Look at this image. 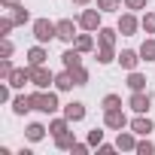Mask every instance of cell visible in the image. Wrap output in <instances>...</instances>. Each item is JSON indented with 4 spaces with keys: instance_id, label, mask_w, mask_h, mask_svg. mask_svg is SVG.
Segmentation results:
<instances>
[{
    "instance_id": "d6a6232c",
    "label": "cell",
    "mask_w": 155,
    "mask_h": 155,
    "mask_svg": "<svg viewBox=\"0 0 155 155\" xmlns=\"http://www.w3.org/2000/svg\"><path fill=\"white\" fill-rule=\"evenodd\" d=\"M12 64H9V58H3V61H0V76H3V79H9V76H12Z\"/></svg>"
},
{
    "instance_id": "4dcf8cb0",
    "label": "cell",
    "mask_w": 155,
    "mask_h": 155,
    "mask_svg": "<svg viewBox=\"0 0 155 155\" xmlns=\"http://www.w3.org/2000/svg\"><path fill=\"white\" fill-rule=\"evenodd\" d=\"M140 25H143V31H146V34H155V15H152V12H146Z\"/></svg>"
},
{
    "instance_id": "9a60e30c",
    "label": "cell",
    "mask_w": 155,
    "mask_h": 155,
    "mask_svg": "<svg viewBox=\"0 0 155 155\" xmlns=\"http://www.w3.org/2000/svg\"><path fill=\"white\" fill-rule=\"evenodd\" d=\"M31 110H34L31 94H18V97L12 101V113H15V116H25V113H31Z\"/></svg>"
},
{
    "instance_id": "8d00e7d4",
    "label": "cell",
    "mask_w": 155,
    "mask_h": 155,
    "mask_svg": "<svg viewBox=\"0 0 155 155\" xmlns=\"http://www.w3.org/2000/svg\"><path fill=\"white\" fill-rule=\"evenodd\" d=\"M116 149H119V146H110V143H101V146H97V155H113Z\"/></svg>"
},
{
    "instance_id": "83f0119b",
    "label": "cell",
    "mask_w": 155,
    "mask_h": 155,
    "mask_svg": "<svg viewBox=\"0 0 155 155\" xmlns=\"http://www.w3.org/2000/svg\"><path fill=\"white\" fill-rule=\"evenodd\" d=\"M122 3H125V0H97V9L101 12H116Z\"/></svg>"
},
{
    "instance_id": "484cf974",
    "label": "cell",
    "mask_w": 155,
    "mask_h": 155,
    "mask_svg": "<svg viewBox=\"0 0 155 155\" xmlns=\"http://www.w3.org/2000/svg\"><path fill=\"white\" fill-rule=\"evenodd\" d=\"M70 73H73V82H76V85H88V70H85L82 64H79V67H73Z\"/></svg>"
},
{
    "instance_id": "ffe728a7",
    "label": "cell",
    "mask_w": 155,
    "mask_h": 155,
    "mask_svg": "<svg viewBox=\"0 0 155 155\" xmlns=\"http://www.w3.org/2000/svg\"><path fill=\"white\" fill-rule=\"evenodd\" d=\"M146 82H149V79H146L143 73L131 70V76H128V88H131V91H146Z\"/></svg>"
},
{
    "instance_id": "52a82bcc",
    "label": "cell",
    "mask_w": 155,
    "mask_h": 155,
    "mask_svg": "<svg viewBox=\"0 0 155 155\" xmlns=\"http://www.w3.org/2000/svg\"><path fill=\"white\" fill-rule=\"evenodd\" d=\"M137 28H140V21L134 18V12H125V15L119 18V34H122V37H134Z\"/></svg>"
},
{
    "instance_id": "836d02e7",
    "label": "cell",
    "mask_w": 155,
    "mask_h": 155,
    "mask_svg": "<svg viewBox=\"0 0 155 155\" xmlns=\"http://www.w3.org/2000/svg\"><path fill=\"white\" fill-rule=\"evenodd\" d=\"M88 143H91V146H101V143H104V131H97V128L88 131Z\"/></svg>"
},
{
    "instance_id": "e575fe53",
    "label": "cell",
    "mask_w": 155,
    "mask_h": 155,
    "mask_svg": "<svg viewBox=\"0 0 155 155\" xmlns=\"http://www.w3.org/2000/svg\"><path fill=\"white\" fill-rule=\"evenodd\" d=\"M12 52H15V46H12V43H9V40L3 37V46H0V55H3V58H9Z\"/></svg>"
},
{
    "instance_id": "d4e9b609",
    "label": "cell",
    "mask_w": 155,
    "mask_h": 155,
    "mask_svg": "<svg viewBox=\"0 0 155 155\" xmlns=\"http://www.w3.org/2000/svg\"><path fill=\"white\" fill-rule=\"evenodd\" d=\"M119 55L113 52V46H101V52H97V64H113Z\"/></svg>"
},
{
    "instance_id": "1f68e13d",
    "label": "cell",
    "mask_w": 155,
    "mask_h": 155,
    "mask_svg": "<svg viewBox=\"0 0 155 155\" xmlns=\"http://www.w3.org/2000/svg\"><path fill=\"white\" fill-rule=\"evenodd\" d=\"M12 28H15V21H12L9 15H3V21H0V37H9Z\"/></svg>"
},
{
    "instance_id": "603a6c76",
    "label": "cell",
    "mask_w": 155,
    "mask_h": 155,
    "mask_svg": "<svg viewBox=\"0 0 155 155\" xmlns=\"http://www.w3.org/2000/svg\"><path fill=\"white\" fill-rule=\"evenodd\" d=\"M140 58H143V61H155V37H149V40L140 46Z\"/></svg>"
},
{
    "instance_id": "30bf717a",
    "label": "cell",
    "mask_w": 155,
    "mask_h": 155,
    "mask_svg": "<svg viewBox=\"0 0 155 155\" xmlns=\"http://www.w3.org/2000/svg\"><path fill=\"white\" fill-rule=\"evenodd\" d=\"M116 61H119V64H122L125 70H137V64H140L143 58H140V52H131V49H122V55H119Z\"/></svg>"
},
{
    "instance_id": "d590c367",
    "label": "cell",
    "mask_w": 155,
    "mask_h": 155,
    "mask_svg": "<svg viewBox=\"0 0 155 155\" xmlns=\"http://www.w3.org/2000/svg\"><path fill=\"white\" fill-rule=\"evenodd\" d=\"M88 146H91V143H76L70 152H73V155H88Z\"/></svg>"
},
{
    "instance_id": "ac0fdd59",
    "label": "cell",
    "mask_w": 155,
    "mask_h": 155,
    "mask_svg": "<svg viewBox=\"0 0 155 155\" xmlns=\"http://www.w3.org/2000/svg\"><path fill=\"white\" fill-rule=\"evenodd\" d=\"M73 85H76V82H73V73L64 67V73H58V76H55V88H58V91H70Z\"/></svg>"
},
{
    "instance_id": "7a4b0ae2",
    "label": "cell",
    "mask_w": 155,
    "mask_h": 155,
    "mask_svg": "<svg viewBox=\"0 0 155 155\" xmlns=\"http://www.w3.org/2000/svg\"><path fill=\"white\" fill-rule=\"evenodd\" d=\"M34 37L37 43H49L58 37V21H49V18H37L34 21Z\"/></svg>"
},
{
    "instance_id": "f1b7e54d",
    "label": "cell",
    "mask_w": 155,
    "mask_h": 155,
    "mask_svg": "<svg viewBox=\"0 0 155 155\" xmlns=\"http://www.w3.org/2000/svg\"><path fill=\"white\" fill-rule=\"evenodd\" d=\"M134 152H137V155H152V152H155V143H152V140H140Z\"/></svg>"
},
{
    "instance_id": "f35d334b",
    "label": "cell",
    "mask_w": 155,
    "mask_h": 155,
    "mask_svg": "<svg viewBox=\"0 0 155 155\" xmlns=\"http://www.w3.org/2000/svg\"><path fill=\"white\" fill-rule=\"evenodd\" d=\"M9 88H12L9 82H6V85H0V101H9Z\"/></svg>"
},
{
    "instance_id": "8992f818",
    "label": "cell",
    "mask_w": 155,
    "mask_h": 155,
    "mask_svg": "<svg viewBox=\"0 0 155 155\" xmlns=\"http://www.w3.org/2000/svg\"><path fill=\"white\" fill-rule=\"evenodd\" d=\"M79 28H82V31H97V28H101V9H85V12H79Z\"/></svg>"
},
{
    "instance_id": "3957f363",
    "label": "cell",
    "mask_w": 155,
    "mask_h": 155,
    "mask_svg": "<svg viewBox=\"0 0 155 155\" xmlns=\"http://www.w3.org/2000/svg\"><path fill=\"white\" fill-rule=\"evenodd\" d=\"M104 125H107V128H113V131H122V128L128 125L125 110H122V107H119V110H104Z\"/></svg>"
},
{
    "instance_id": "60d3db41",
    "label": "cell",
    "mask_w": 155,
    "mask_h": 155,
    "mask_svg": "<svg viewBox=\"0 0 155 155\" xmlns=\"http://www.w3.org/2000/svg\"><path fill=\"white\" fill-rule=\"evenodd\" d=\"M0 3H3V6H12V3H18V0H0Z\"/></svg>"
},
{
    "instance_id": "ba28073f",
    "label": "cell",
    "mask_w": 155,
    "mask_h": 155,
    "mask_svg": "<svg viewBox=\"0 0 155 155\" xmlns=\"http://www.w3.org/2000/svg\"><path fill=\"white\" fill-rule=\"evenodd\" d=\"M31 76H34V70L31 67H18V70H12V76H9V85L12 88H25V82H31Z\"/></svg>"
},
{
    "instance_id": "6da1fadb",
    "label": "cell",
    "mask_w": 155,
    "mask_h": 155,
    "mask_svg": "<svg viewBox=\"0 0 155 155\" xmlns=\"http://www.w3.org/2000/svg\"><path fill=\"white\" fill-rule=\"evenodd\" d=\"M31 101H34V110H40V113H55L58 110V94L55 91H46V88H37L34 94H31Z\"/></svg>"
},
{
    "instance_id": "277c9868",
    "label": "cell",
    "mask_w": 155,
    "mask_h": 155,
    "mask_svg": "<svg viewBox=\"0 0 155 155\" xmlns=\"http://www.w3.org/2000/svg\"><path fill=\"white\" fill-rule=\"evenodd\" d=\"M34 70V76H31V82L37 85V88H49L52 82H55V73L46 67V64H40V67H31Z\"/></svg>"
},
{
    "instance_id": "5bb4252c",
    "label": "cell",
    "mask_w": 155,
    "mask_h": 155,
    "mask_svg": "<svg viewBox=\"0 0 155 155\" xmlns=\"http://www.w3.org/2000/svg\"><path fill=\"white\" fill-rule=\"evenodd\" d=\"M46 49H43V43L40 46H34V49H28V67H40V64H46Z\"/></svg>"
},
{
    "instance_id": "9c48e42d",
    "label": "cell",
    "mask_w": 155,
    "mask_h": 155,
    "mask_svg": "<svg viewBox=\"0 0 155 155\" xmlns=\"http://www.w3.org/2000/svg\"><path fill=\"white\" fill-rule=\"evenodd\" d=\"M76 37H79V34H76V25H73L70 18H61V21H58V40H64V43H73Z\"/></svg>"
},
{
    "instance_id": "cb8c5ba5",
    "label": "cell",
    "mask_w": 155,
    "mask_h": 155,
    "mask_svg": "<svg viewBox=\"0 0 155 155\" xmlns=\"http://www.w3.org/2000/svg\"><path fill=\"white\" fill-rule=\"evenodd\" d=\"M76 49H79V52H91V49H94L91 31H88V34H79V37H76Z\"/></svg>"
},
{
    "instance_id": "4316f807",
    "label": "cell",
    "mask_w": 155,
    "mask_h": 155,
    "mask_svg": "<svg viewBox=\"0 0 155 155\" xmlns=\"http://www.w3.org/2000/svg\"><path fill=\"white\" fill-rule=\"evenodd\" d=\"M67 125H70V119H67V116H64V119H52V122H49V131H52V134H64V131H67Z\"/></svg>"
},
{
    "instance_id": "ab89813d",
    "label": "cell",
    "mask_w": 155,
    "mask_h": 155,
    "mask_svg": "<svg viewBox=\"0 0 155 155\" xmlns=\"http://www.w3.org/2000/svg\"><path fill=\"white\" fill-rule=\"evenodd\" d=\"M73 3H76V6H88L91 0H73Z\"/></svg>"
},
{
    "instance_id": "8fae6325",
    "label": "cell",
    "mask_w": 155,
    "mask_h": 155,
    "mask_svg": "<svg viewBox=\"0 0 155 155\" xmlns=\"http://www.w3.org/2000/svg\"><path fill=\"white\" fill-rule=\"evenodd\" d=\"M152 128H155V125H152V119H146V113H137V119L131 122V131H134V134H143V137H146Z\"/></svg>"
},
{
    "instance_id": "5b68a950",
    "label": "cell",
    "mask_w": 155,
    "mask_h": 155,
    "mask_svg": "<svg viewBox=\"0 0 155 155\" xmlns=\"http://www.w3.org/2000/svg\"><path fill=\"white\" fill-rule=\"evenodd\" d=\"M128 107H131L134 113H149V107H152V97H149L146 91H131V97H128Z\"/></svg>"
},
{
    "instance_id": "f546056e",
    "label": "cell",
    "mask_w": 155,
    "mask_h": 155,
    "mask_svg": "<svg viewBox=\"0 0 155 155\" xmlns=\"http://www.w3.org/2000/svg\"><path fill=\"white\" fill-rule=\"evenodd\" d=\"M119 107H122V97L119 94H107L104 97V110H119Z\"/></svg>"
},
{
    "instance_id": "e0dca14e",
    "label": "cell",
    "mask_w": 155,
    "mask_h": 155,
    "mask_svg": "<svg viewBox=\"0 0 155 155\" xmlns=\"http://www.w3.org/2000/svg\"><path fill=\"white\" fill-rule=\"evenodd\" d=\"M6 9H9V12H6V15H9V18H12V21H15V25H25V21H28V18H31V12H28V9H25V6H21V3H12V6H6Z\"/></svg>"
},
{
    "instance_id": "74e56055",
    "label": "cell",
    "mask_w": 155,
    "mask_h": 155,
    "mask_svg": "<svg viewBox=\"0 0 155 155\" xmlns=\"http://www.w3.org/2000/svg\"><path fill=\"white\" fill-rule=\"evenodd\" d=\"M128 9H146V0H125Z\"/></svg>"
},
{
    "instance_id": "7402d4cb",
    "label": "cell",
    "mask_w": 155,
    "mask_h": 155,
    "mask_svg": "<svg viewBox=\"0 0 155 155\" xmlns=\"http://www.w3.org/2000/svg\"><path fill=\"white\" fill-rule=\"evenodd\" d=\"M55 146H58V149H73V146H76V140H73V134H70V131H64V134H55Z\"/></svg>"
},
{
    "instance_id": "2e32d148",
    "label": "cell",
    "mask_w": 155,
    "mask_h": 155,
    "mask_svg": "<svg viewBox=\"0 0 155 155\" xmlns=\"http://www.w3.org/2000/svg\"><path fill=\"white\" fill-rule=\"evenodd\" d=\"M61 61H64V67H67V70H73V67H79V64H82V52L73 46V49H67V52L61 55Z\"/></svg>"
},
{
    "instance_id": "d6986e66",
    "label": "cell",
    "mask_w": 155,
    "mask_h": 155,
    "mask_svg": "<svg viewBox=\"0 0 155 155\" xmlns=\"http://www.w3.org/2000/svg\"><path fill=\"white\" fill-rule=\"evenodd\" d=\"M116 34H119V28L113 31V28H97V46H116Z\"/></svg>"
},
{
    "instance_id": "4fadbf2b",
    "label": "cell",
    "mask_w": 155,
    "mask_h": 155,
    "mask_svg": "<svg viewBox=\"0 0 155 155\" xmlns=\"http://www.w3.org/2000/svg\"><path fill=\"white\" fill-rule=\"evenodd\" d=\"M64 116H67L70 122H82V119H85V104H79V101L67 104V107H64Z\"/></svg>"
},
{
    "instance_id": "44dd1931",
    "label": "cell",
    "mask_w": 155,
    "mask_h": 155,
    "mask_svg": "<svg viewBox=\"0 0 155 155\" xmlns=\"http://www.w3.org/2000/svg\"><path fill=\"white\" fill-rule=\"evenodd\" d=\"M25 137H28L31 143H37V140H43V137H46V128H43L40 122H34V125H28V131H25Z\"/></svg>"
},
{
    "instance_id": "7c38bea8",
    "label": "cell",
    "mask_w": 155,
    "mask_h": 155,
    "mask_svg": "<svg viewBox=\"0 0 155 155\" xmlns=\"http://www.w3.org/2000/svg\"><path fill=\"white\" fill-rule=\"evenodd\" d=\"M116 146H119L122 152H134V149H137L134 131H119V137H116Z\"/></svg>"
}]
</instances>
